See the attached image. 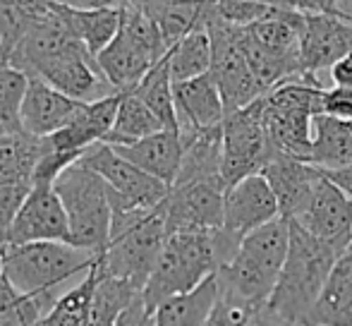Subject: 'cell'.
I'll return each instance as SVG.
<instances>
[{"label":"cell","instance_id":"cell-28","mask_svg":"<svg viewBox=\"0 0 352 326\" xmlns=\"http://www.w3.org/2000/svg\"><path fill=\"white\" fill-rule=\"evenodd\" d=\"M142 298L137 285L127 283L116 276L101 274L96 269V285L91 300V326H116L127 307Z\"/></svg>","mask_w":352,"mask_h":326},{"label":"cell","instance_id":"cell-48","mask_svg":"<svg viewBox=\"0 0 352 326\" xmlns=\"http://www.w3.org/2000/svg\"><path fill=\"white\" fill-rule=\"evenodd\" d=\"M0 63H3V56H0Z\"/></svg>","mask_w":352,"mask_h":326},{"label":"cell","instance_id":"cell-33","mask_svg":"<svg viewBox=\"0 0 352 326\" xmlns=\"http://www.w3.org/2000/svg\"><path fill=\"white\" fill-rule=\"evenodd\" d=\"M46 151V137H34L29 132L0 140V177H34L41 154Z\"/></svg>","mask_w":352,"mask_h":326},{"label":"cell","instance_id":"cell-47","mask_svg":"<svg viewBox=\"0 0 352 326\" xmlns=\"http://www.w3.org/2000/svg\"><path fill=\"white\" fill-rule=\"evenodd\" d=\"M297 326H314V324H297Z\"/></svg>","mask_w":352,"mask_h":326},{"label":"cell","instance_id":"cell-41","mask_svg":"<svg viewBox=\"0 0 352 326\" xmlns=\"http://www.w3.org/2000/svg\"><path fill=\"white\" fill-rule=\"evenodd\" d=\"M329 12L352 22V0H329Z\"/></svg>","mask_w":352,"mask_h":326},{"label":"cell","instance_id":"cell-42","mask_svg":"<svg viewBox=\"0 0 352 326\" xmlns=\"http://www.w3.org/2000/svg\"><path fill=\"white\" fill-rule=\"evenodd\" d=\"M170 3V0H127V5H135V8L144 10V12H153V10H158L161 5Z\"/></svg>","mask_w":352,"mask_h":326},{"label":"cell","instance_id":"cell-26","mask_svg":"<svg viewBox=\"0 0 352 326\" xmlns=\"http://www.w3.org/2000/svg\"><path fill=\"white\" fill-rule=\"evenodd\" d=\"M51 0H0V56L3 63L12 56L17 43L36 22L53 10Z\"/></svg>","mask_w":352,"mask_h":326},{"label":"cell","instance_id":"cell-21","mask_svg":"<svg viewBox=\"0 0 352 326\" xmlns=\"http://www.w3.org/2000/svg\"><path fill=\"white\" fill-rule=\"evenodd\" d=\"M120 156L140 166L148 175L158 177L168 187L175 182L177 173L185 156V142L177 130H161L156 135H148L132 144H111Z\"/></svg>","mask_w":352,"mask_h":326},{"label":"cell","instance_id":"cell-32","mask_svg":"<svg viewBox=\"0 0 352 326\" xmlns=\"http://www.w3.org/2000/svg\"><path fill=\"white\" fill-rule=\"evenodd\" d=\"M29 87V75L10 63H0V140L24 132L22 101Z\"/></svg>","mask_w":352,"mask_h":326},{"label":"cell","instance_id":"cell-24","mask_svg":"<svg viewBox=\"0 0 352 326\" xmlns=\"http://www.w3.org/2000/svg\"><path fill=\"white\" fill-rule=\"evenodd\" d=\"M311 163L324 171H340L352 166V120L314 116L311 130Z\"/></svg>","mask_w":352,"mask_h":326},{"label":"cell","instance_id":"cell-44","mask_svg":"<svg viewBox=\"0 0 352 326\" xmlns=\"http://www.w3.org/2000/svg\"><path fill=\"white\" fill-rule=\"evenodd\" d=\"M250 326H266L264 322H261V319L259 317H256V314H254V319H252V324Z\"/></svg>","mask_w":352,"mask_h":326},{"label":"cell","instance_id":"cell-38","mask_svg":"<svg viewBox=\"0 0 352 326\" xmlns=\"http://www.w3.org/2000/svg\"><path fill=\"white\" fill-rule=\"evenodd\" d=\"M326 75V87H350L352 89V53L343 56L340 61H336Z\"/></svg>","mask_w":352,"mask_h":326},{"label":"cell","instance_id":"cell-23","mask_svg":"<svg viewBox=\"0 0 352 326\" xmlns=\"http://www.w3.org/2000/svg\"><path fill=\"white\" fill-rule=\"evenodd\" d=\"M218 300V274L190 293L161 303L153 309V326H209Z\"/></svg>","mask_w":352,"mask_h":326},{"label":"cell","instance_id":"cell-4","mask_svg":"<svg viewBox=\"0 0 352 326\" xmlns=\"http://www.w3.org/2000/svg\"><path fill=\"white\" fill-rule=\"evenodd\" d=\"M290 247V221L274 219L240 240L237 252L218 271V290L259 312L269 303Z\"/></svg>","mask_w":352,"mask_h":326},{"label":"cell","instance_id":"cell-46","mask_svg":"<svg viewBox=\"0 0 352 326\" xmlns=\"http://www.w3.org/2000/svg\"><path fill=\"white\" fill-rule=\"evenodd\" d=\"M51 3H65V0H51Z\"/></svg>","mask_w":352,"mask_h":326},{"label":"cell","instance_id":"cell-39","mask_svg":"<svg viewBox=\"0 0 352 326\" xmlns=\"http://www.w3.org/2000/svg\"><path fill=\"white\" fill-rule=\"evenodd\" d=\"M276 10H292V12H324L329 10V0H256Z\"/></svg>","mask_w":352,"mask_h":326},{"label":"cell","instance_id":"cell-18","mask_svg":"<svg viewBox=\"0 0 352 326\" xmlns=\"http://www.w3.org/2000/svg\"><path fill=\"white\" fill-rule=\"evenodd\" d=\"M122 94L125 91H113L108 96L96 98V101L84 103L77 111V116L63 130H58L56 135L48 137L53 149L84 154L89 146L98 144V142H106L113 125H116V116H118V108H120Z\"/></svg>","mask_w":352,"mask_h":326},{"label":"cell","instance_id":"cell-3","mask_svg":"<svg viewBox=\"0 0 352 326\" xmlns=\"http://www.w3.org/2000/svg\"><path fill=\"white\" fill-rule=\"evenodd\" d=\"M237 245L223 228L170 233L142 290L146 307L153 312L166 300L199 288L235 257Z\"/></svg>","mask_w":352,"mask_h":326},{"label":"cell","instance_id":"cell-40","mask_svg":"<svg viewBox=\"0 0 352 326\" xmlns=\"http://www.w3.org/2000/svg\"><path fill=\"white\" fill-rule=\"evenodd\" d=\"M65 5L74 10H108V8H125L127 0H65Z\"/></svg>","mask_w":352,"mask_h":326},{"label":"cell","instance_id":"cell-1","mask_svg":"<svg viewBox=\"0 0 352 326\" xmlns=\"http://www.w3.org/2000/svg\"><path fill=\"white\" fill-rule=\"evenodd\" d=\"M10 65L41 77L77 101H96L116 89L103 77L96 58L77 41L60 12H51L29 29L10 56Z\"/></svg>","mask_w":352,"mask_h":326},{"label":"cell","instance_id":"cell-5","mask_svg":"<svg viewBox=\"0 0 352 326\" xmlns=\"http://www.w3.org/2000/svg\"><path fill=\"white\" fill-rule=\"evenodd\" d=\"M168 235L170 233H168L163 204L153 209L113 211L111 238L106 250L98 254L96 269L144 290Z\"/></svg>","mask_w":352,"mask_h":326},{"label":"cell","instance_id":"cell-31","mask_svg":"<svg viewBox=\"0 0 352 326\" xmlns=\"http://www.w3.org/2000/svg\"><path fill=\"white\" fill-rule=\"evenodd\" d=\"M135 91L144 98V103L151 108L153 116L161 120V125L166 127V130L180 132V120H177V108H175V94H173V77H170V70H168V58L158 61L156 65L151 67V72H148V75L137 84Z\"/></svg>","mask_w":352,"mask_h":326},{"label":"cell","instance_id":"cell-27","mask_svg":"<svg viewBox=\"0 0 352 326\" xmlns=\"http://www.w3.org/2000/svg\"><path fill=\"white\" fill-rule=\"evenodd\" d=\"M161 130H166L161 125V120L153 116V111L144 103L140 94L135 89H130V91L122 94L116 125H113L106 144H132V142H140L144 137L156 135Z\"/></svg>","mask_w":352,"mask_h":326},{"label":"cell","instance_id":"cell-13","mask_svg":"<svg viewBox=\"0 0 352 326\" xmlns=\"http://www.w3.org/2000/svg\"><path fill=\"white\" fill-rule=\"evenodd\" d=\"M348 53H352V22L329 10L305 14L300 39L302 75L321 80L324 72Z\"/></svg>","mask_w":352,"mask_h":326},{"label":"cell","instance_id":"cell-6","mask_svg":"<svg viewBox=\"0 0 352 326\" xmlns=\"http://www.w3.org/2000/svg\"><path fill=\"white\" fill-rule=\"evenodd\" d=\"M324 89L316 77L295 75L264 94V120L276 156L311 161V130Z\"/></svg>","mask_w":352,"mask_h":326},{"label":"cell","instance_id":"cell-30","mask_svg":"<svg viewBox=\"0 0 352 326\" xmlns=\"http://www.w3.org/2000/svg\"><path fill=\"white\" fill-rule=\"evenodd\" d=\"M168 70L173 82H185L206 75L213 63V48L206 29H195L168 51Z\"/></svg>","mask_w":352,"mask_h":326},{"label":"cell","instance_id":"cell-45","mask_svg":"<svg viewBox=\"0 0 352 326\" xmlns=\"http://www.w3.org/2000/svg\"><path fill=\"white\" fill-rule=\"evenodd\" d=\"M0 326H12V324H8V322H3V319H0Z\"/></svg>","mask_w":352,"mask_h":326},{"label":"cell","instance_id":"cell-22","mask_svg":"<svg viewBox=\"0 0 352 326\" xmlns=\"http://www.w3.org/2000/svg\"><path fill=\"white\" fill-rule=\"evenodd\" d=\"M314 326H352V245L340 252L311 312Z\"/></svg>","mask_w":352,"mask_h":326},{"label":"cell","instance_id":"cell-34","mask_svg":"<svg viewBox=\"0 0 352 326\" xmlns=\"http://www.w3.org/2000/svg\"><path fill=\"white\" fill-rule=\"evenodd\" d=\"M32 190L34 182L27 177H0V235L10 228Z\"/></svg>","mask_w":352,"mask_h":326},{"label":"cell","instance_id":"cell-8","mask_svg":"<svg viewBox=\"0 0 352 326\" xmlns=\"http://www.w3.org/2000/svg\"><path fill=\"white\" fill-rule=\"evenodd\" d=\"M53 187L67 211L70 243L101 254L113 226V199L108 182L96 171L77 161L58 177Z\"/></svg>","mask_w":352,"mask_h":326},{"label":"cell","instance_id":"cell-17","mask_svg":"<svg viewBox=\"0 0 352 326\" xmlns=\"http://www.w3.org/2000/svg\"><path fill=\"white\" fill-rule=\"evenodd\" d=\"M180 135L218 130L226 120V103L211 72L185 82H173Z\"/></svg>","mask_w":352,"mask_h":326},{"label":"cell","instance_id":"cell-9","mask_svg":"<svg viewBox=\"0 0 352 326\" xmlns=\"http://www.w3.org/2000/svg\"><path fill=\"white\" fill-rule=\"evenodd\" d=\"M276 159L269 130L264 120V96L250 106L226 113L223 120V161L221 173L226 187L242 177L261 173Z\"/></svg>","mask_w":352,"mask_h":326},{"label":"cell","instance_id":"cell-16","mask_svg":"<svg viewBox=\"0 0 352 326\" xmlns=\"http://www.w3.org/2000/svg\"><path fill=\"white\" fill-rule=\"evenodd\" d=\"M261 173L278 199L280 216L287 221L302 219L314 197L316 185L324 177V168L314 166L311 161L287 159V156H276Z\"/></svg>","mask_w":352,"mask_h":326},{"label":"cell","instance_id":"cell-35","mask_svg":"<svg viewBox=\"0 0 352 326\" xmlns=\"http://www.w3.org/2000/svg\"><path fill=\"white\" fill-rule=\"evenodd\" d=\"M254 314V309H250L247 305L237 303V300L228 298L218 290V300L211 312L209 326H250Z\"/></svg>","mask_w":352,"mask_h":326},{"label":"cell","instance_id":"cell-36","mask_svg":"<svg viewBox=\"0 0 352 326\" xmlns=\"http://www.w3.org/2000/svg\"><path fill=\"white\" fill-rule=\"evenodd\" d=\"M321 113L340 120H352V89L350 87H326L321 94Z\"/></svg>","mask_w":352,"mask_h":326},{"label":"cell","instance_id":"cell-20","mask_svg":"<svg viewBox=\"0 0 352 326\" xmlns=\"http://www.w3.org/2000/svg\"><path fill=\"white\" fill-rule=\"evenodd\" d=\"M166 58V56H163ZM161 56L146 48L142 41H137L130 32H125L120 24L118 36L103 48L96 56V63L101 67L103 77L111 82V87L116 91H130L140 84L144 77L151 72V67L158 61H163Z\"/></svg>","mask_w":352,"mask_h":326},{"label":"cell","instance_id":"cell-7","mask_svg":"<svg viewBox=\"0 0 352 326\" xmlns=\"http://www.w3.org/2000/svg\"><path fill=\"white\" fill-rule=\"evenodd\" d=\"M98 254L65 240L5 247L3 274L24 295H58L74 276H87Z\"/></svg>","mask_w":352,"mask_h":326},{"label":"cell","instance_id":"cell-43","mask_svg":"<svg viewBox=\"0 0 352 326\" xmlns=\"http://www.w3.org/2000/svg\"><path fill=\"white\" fill-rule=\"evenodd\" d=\"M3 257H5V245H3V240H0V274H3Z\"/></svg>","mask_w":352,"mask_h":326},{"label":"cell","instance_id":"cell-29","mask_svg":"<svg viewBox=\"0 0 352 326\" xmlns=\"http://www.w3.org/2000/svg\"><path fill=\"white\" fill-rule=\"evenodd\" d=\"M96 285V266L77 281L72 288L58 295L51 312L38 322V326H91V300Z\"/></svg>","mask_w":352,"mask_h":326},{"label":"cell","instance_id":"cell-11","mask_svg":"<svg viewBox=\"0 0 352 326\" xmlns=\"http://www.w3.org/2000/svg\"><path fill=\"white\" fill-rule=\"evenodd\" d=\"M226 190L223 177H192L173 182L163 199L168 233L223 228Z\"/></svg>","mask_w":352,"mask_h":326},{"label":"cell","instance_id":"cell-2","mask_svg":"<svg viewBox=\"0 0 352 326\" xmlns=\"http://www.w3.org/2000/svg\"><path fill=\"white\" fill-rule=\"evenodd\" d=\"M338 252L290 221V247L269 303L256 312L266 326L311 324V312Z\"/></svg>","mask_w":352,"mask_h":326},{"label":"cell","instance_id":"cell-10","mask_svg":"<svg viewBox=\"0 0 352 326\" xmlns=\"http://www.w3.org/2000/svg\"><path fill=\"white\" fill-rule=\"evenodd\" d=\"M84 166L96 171L111 187L113 211L120 209H153L163 204L170 187L161 182L158 177L148 175L140 166L120 156L111 144L98 142L89 146L84 156L79 159Z\"/></svg>","mask_w":352,"mask_h":326},{"label":"cell","instance_id":"cell-15","mask_svg":"<svg viewBox=\"0 0 352 326\" xmlns=\"http://www.w3.org/2000/svg\"><path fill=\"white\" fill-rule=\"evenodd\" d=\"M278 199L271 190L264 173L242 177L240 182L230 185L226 190V219H223V230L232 240L240 243L245 235L261 226L278 219Z\"/></svg>","mask_w":352,"mask_h":326},{"label":"cell","instance_id":"cell-25","mask_svg":"<svg viewBox=\"0 0 352 326\" xmlns=\"http://www.w3.org/2000/svg\"><path fill=\"white\" fill-rule=\"evenodd\" d=\"M63 17H65L70 32L77 36V41L91 53L94 58L118 36L122 24V8L108 10H74L60 3Z\"/></svg>","mask_w":352,"mask_h":326},{"label":"cell","instance_id":"cell-14","mask_svg":"<svg viewBox=\"0 0 352 326\" xmlns=\"http://www.w3.org/2000/svg\"><path fill=\"white\" fill-rule=\"evenodd\" d=\"M295 224H300L340 254L352 245V195L331 180L324 171L309 206Z\"/></svg>","mask_w":352,"mask_h":326},{"label":"cell","instance_id":"cell-37","mask_svg":"<svg viewBox=\"0 0 352 326\" xmlns=\"http://www.w3.org/2000/svg\"><path fill=\"white\" fill-rule=\"evenodd\" d=\"M116 326H153V312L146 307L144 298H137L130 307L122 312Z\"/></svg>","mask_w":352,"mask_h":326},{"label":"cell","instance_id":"cell-12","mask_svg":"<svg viewBox=\"0 0 352 326\" xmlns=\"http://www.w3.org/2000/svg\"><path fill=\"white\" fill-rule=\"evenodd\" d=\"M0 240L5 247L48 243V240L70 243V221L56 187H34Z\"/></svg>","mask_w":352,"mask_h":326},{"label":"cell","instance_id":"cell-19","mask_svg":"<svg viewBox=\"0 0 352 326\" xmlns=\"http://www.w3.org/2000/svg\"><path fill=\"white\" fill-rule=\"evenodd\" d=\"M87 101L58 91L41 77H29V87L22 101L24 132L34 137H51L67 125Z\"/></svg>","mask_w":352,"mask_h":326}]
</instances>
